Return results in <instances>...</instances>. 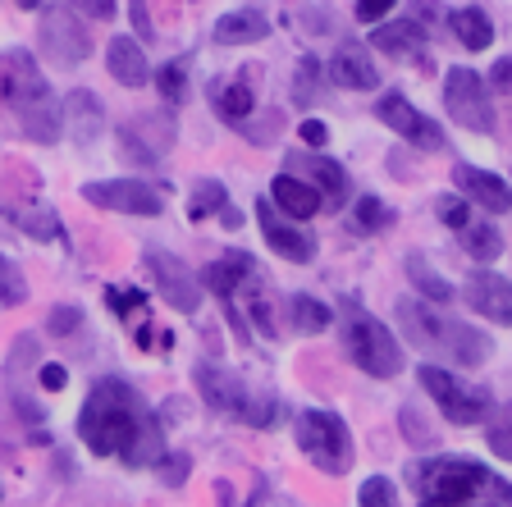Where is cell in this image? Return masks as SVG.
<instances>
[{
  "label": "cell",
  "mask_w": 512,
  "mask_h": 507,
  "mask_svg": "<svg viewBox=\"0 0 512 507\" xmlns=\"http://www.w3.org/2000/svg\"><path fill=\"white\" fill-rule=\"evenodd\" d=\"M78 439L96 457H119L124 466L142 471L165 453V430L147 412V402L124 380H96L78 412Z\"/></svg>",
  "instance_id": "obj_1"
},
{
  "label": "cell",
  "mask_w": 512,
  "mask_h": 507,
  "mask_svg": "<svg viewBox=\"0 0 512 507\" xmlns=\"http://www.w3.org/2000/svg\"><path fill=\"white\" fill-rule=\"evenodd\" d=\"M19 5H23V10H37V5H42V0H19Z\"/></svg>",
  "instance_id": "obj_54"
},
{
  "label": "cell",
  "mask_w": 512,
  "mask_h": 507,
  "mask_svg": "<svg viewBox=\"0 0 512 507\" xmlns=\"http://www.w3.org/2000/svg\"><path fill=\"white\" fill-rule=\"evenodd\" d=\"M220 220H224V229H238V224H243V215H238L234 206H224V211H220Z\"/></svg>",
  "instance_id": "obj_53"
},
{
  "label": "cell",
  "mask_w": 512,
  "mask_h": 507,
  "mask_svg": "<svg viewBox=\"0 0 512 507\" xmlns=\"http://www.w3.org/2000/svg\"><path fill=\"white\" fill-rule=\"evenodd\" d=\"M197 389H202L211 412H229V416H238V407H243V398H247V389L238 384L234 370L215 366V361H197Z\"/></svg>",
  "instance_id": "obj_20"
},
{
  "label": "cell",
  "mask_w": 512,
  "mask_h": 507,
  "mask_svg": "<svg viewBox=\"0 0 512 507\" xmlns=\"http://www.w3.org/2000/svg\"><path fill=\"white\" fill-rule=\"evenodd\" d=\"M78 14H87V19H115V0H69Z\"/></svg>",
  "instance_id": "obj_46"
},
{
  "label": "cell",
  "mask_w": 512,
  "mask_h": 507,
  "mask_svg": "<svg viewBox=\"0 0 512 507\" xmlns=\"http://www.w3.org/2000/svg\"><path fill=\"white\" fill-rule=\"evenodd\" d=\"M128 5H133V10H128V14H133V28H138V37H147V42H151V37H156V28H151L147 0H128Z\"/></svg>",
  "instance_id": "obj_51"
},
{
  "label": "cell",
  "mask_w": 512,
  "mask_h": 507,
  "mask_svg": "<svg viewBox=\"0 0 512 507\" xmlns=\"http://www.w3.org/2000/svg\"><path fill=\"white\" fill-rule=\"evenodd\" d=\"M151 471H156V480L165 489H183V485H188V476H192V457L179 453V448H174V453L165 448V453L151 462Z\"/></svg>",
  "instance_id": "obj_36"
},
{
  "label": "cell",
  "mask_w": 512,
  "mask_h": 507,
  "mask_svg": "<svg viewBox=\"0 0 512 507\" xmlns=\"http://www.w3.org/2000/svg\"><path fill=\"white\" fill-rule=\"evenodd\" d=\"M389 220H394V211H389L380 197H362V201H357V211H352V224H357V233H380Z\"/></svg>",
  "instance_id": "obj_40"
},
{
  "label": "cell",
  "mask_w": 512,
  "mask_h": 507,
  "mask_svg": "<svg viewBox=\"0 0 512 507\" xmlns=\"http://www.w3.org/2000/svg\"><path fill=\"white\" fill-rule=\"evenodd\" d=\"M462 297H467V307L476 311V316L494 320V325H512V284L503 275L476 270V275L467 279V288H462Z\"/></svg>",
  "instance_id": "obj_13"
},
{
  "label": "cell",
  "mask_w": 512,
  "mask_h": 507,
  "mask_svg": "<svg viewBox=\"0 0 512 507\" xmlns=\"http://www.w3.org/2000/svg\"><path fill=\"white\" fill-rule=\"evenodd\" d=\"M444 110L453 115V124H462L467 133H494V101L476 69H448Z\"/></svg>",
  "instance_id": "obj_7"
},
{
  "label": "cell",
  "mask_w": 512,
  "mask_h": 507,
  "mask_svg": "<svg viewBox=\"0 0 512 507\" xmlns=\"http://www.w3.org/2000/svg\"><path fill=\"white\" fill-rule=\"evenodd\" d=\"M343 348L352 366L366 370L371 380H394L403 370V343L384 329V320H375L357 302H343Z\"/></svg>",
  "instance_id": "obj_4"
},
{
  "label": "cell",
  "mask_w": 512,
  "mask_h": 507,
  "mask_svg": "<svg viewBox=\"0 0 512 507\" xmlns=\"http://www.w3.org/2000/svg\"><path fill=\"white\" fill-rule=\"evenodd\" d=\"M37 380H42V389H51V393H60L64 384H69V370L60 366V361H46L42 370H37Z\"/></svg>",
  "instance_id": "obj_47"
},
{
  "label": "cell",
  "mask_w": 512,
  "mask_h": 507,
  "mask_svg": "<svg viewBox=\"0 0 512 507\" xmlns=\"http://www.w3.org/2000/svg\"><path fill=\"white\" fill-rule=\"evenodd\" d=\"M106 69L110 78H119L124 87H147V51H142L133 37H110V51H106Z\"/></svg>",
  "instance_id": "obj_23"
},
{
  "label": "cell",
  "mask_w": 512,
  "mask_h": 507,
  "mask_svg": "<svg viewBox=\"0 0 512 507\" xmlns=\"http://www.w3.org/2000/svg\"><path fill=\"white\" fill-rule=\"evenodd\" d=\"M275 416H279V398H275V393H247L243 407H238V421L256 425V430L275 425Z\"/></svg>",
  "instance_id": "obj_37"
},
{
  "label": "cell",
  "mask_w": 512,
  "mask_h": 507,
  "mask_svg": "<svg viewBox=\"0 0 512 507\" xmlns=\"http://www.w3.org/2000/svg\"><path fill=\"white\" fill-rule=\"evenodd\" d=\"M316 74H320V64L311 60V55H302V64H298V87H293V96H298L302 106H307L311 96H316Z\"/></svg>",
  "instance_id": "obj_45"
},
{
  "label": "cell",
  "mask_w": 512,
  "mask_h": 507,
  "mask_svg": "<svg viewBox=\"0 0 512 507\" xmlns=\"http://www.w3.org/2000/svg\"><path fill=\"white\" fill-rule=\"evenodd\" d=\"M375 119H380L384 128L403 133L412 147H421V151H444V128H439L435 119L421 115V110H416L407 96H398V92L380 96V106H375Z\"/></svg>",
  "instance_id": "obj_11"
},
{
  "label": "cell",
  "mask_w": 512,
  "mask_h": 507,
  "mask_svg": "<svg viewBox=\"0 0 512 507\" xmlns=\"http://www.w3.org/2000/svg\"><path fill=\"white\" fill-rule=\"evenodd\" d=\"M371 46L384 51L389 60H403V64H426V28L416 19H394L371 32Z\"/></svg>",
  "instance_id": "obj_14"
},
{
  "label": "cell",
  "mask_w": 512,
  "mask_h": 507,
  "mask_svg": "<svg viewBox=\"0 0 512 507\" xmlns=\"http://www.w3.org/2000/svg\"><path fill=\"white\" fill-rule=\"evenodd\" d=\"M256 220H261V233H266L270 252H279L284 261L307 265L311 256H316V238H311V233H302L298 224L279 220V215H275V201H256Z\"/></svg>",
  "instance_id": "obj_12"
},
{
  "label": "cell",
  "mask_w": 512,
  "mask_h": 507,
  "mask_svg": "<svg viewBox=\"0 0 512 507\" xmlns=\"http://www.w3.org/2000/svg\"><path fill=\"white\" fill-rule=\"evenodd\" d=\"M224 206H229V192H224V183L215 179H202L197 188H192V201H188V220H206V215H220Z\"/></svg>",
  "instance_id": "obj_35"
},
{
  "label": "cell",
  "mask_w": 512,
  "mask_h": 507,
  "mask_svg": "<svg viewBox=\"0 0 512 507\" xmlns=\"http://www.w3.org/2000/svg\"><path fill=\"white\" fill-rule=\"evenodd\" d=\"M398 320H403V334L412 338L416 348H430V352H448L458 366H480V361L494 352L490 334L462 325V320H448L435 311V302H416V297H403L398 302Z\"/></svg>",
  "instance_id": "obj_3"
},
{
  "label": "cell",
  "mask_w": 512,
  "mask_h": 507,
  "mask_svg": "<svg viewBox=\"0 0 512 507\" xmlns=\"http://www.w3.org/2000/svg\"><path fill=\"white\" fill-rule=\"evenodd\" d=\"M357 503H362V507H394V503H398V489H394V480L371 476L362 489H357Z\"/></svg>",
  "instance_id": "obj_41"
},
{
  "label": "cell",
  "mask_w": 512,
  "mask_h": 507,
  "mask_svg": "<svg viewBox=\"0 0 512 507\" xmlns=\"http://www.w3.org/2000/svg\"><path fill=\"white\" fill-rule=\"evenodd\" d=\"M421 389L435 398V407L448 416L453 425H476L490 416V393L485 389H471L462 384L453 370H439V366H421Z\"/></svg>",
  "instance_id": "obj_8"
},
{
  "label": "cell",
  "mask_w": 512,
  "mask_h": 507,
  "mask_svg": "<svg viewBox=\"0 0 512 507\" xmlns=\"http://www.w3.org/2000/svg\"><path fill=\"white\" fill-rule=\"evenodd\" d=\"M128 133H133V138H138L151 156H160V151H170V142H174V115L151 110V115H142L138 124H128Z\"/></svg>",
  "instance_id": "obj_31"
},
{
  "label": "cell",
  "mask_w": 512,
  "mask_h": 507,
  "mask_svg": "<svg viewBox=\"0 0 512 507\" xmlns=\"http://www.w3.org/2000/svg\"><path fill=\"white\" fill-rule=\"evenodd\" d=\"M64 124L74 128L78 147H92V142H101V133H106V106L96 101V92L74 87V92L64 96Z\"/></svg>",
  "instance_id": "obj_19"
},
{
  "label": "cell",
  "mask_w": 512,
  "mask_h": 507,
  "mask_svg": "<svg viewBox=\"0 0 512 507\" xmlns=\"http://www.w3.org/2000/svg\"><path fill=\"white\" fill-rule=\"evenodd\" d=\"M458 238H462L471 261H499V252H503V233L494 229L490 220H467L458 229Z\"/></svg>",
  "instance_id": "obj_29"
},
{
  "label": "cell",
  "mask_w": 512,
  "mask_h": 507,
  "mask_svg": "<svg viewBox=\"0 0 512 507\" xmlns=\"http://www.w3.org/2000/svg\"><path fill=\"white\" fill-rule=\"evenodd\" d=\"M28 375H37V338L23 334L10 348V361H5V389H10L14 407H19V398H23V380H28Z\"/></svg>",
  "instance_id": "obj_28"
},
{
  "label": "cell",
  "mask_w": 512,
  "mask_h": 507,
  "mask_svg": "<svg viewBox=\"0 0 512 507\" xmlns=\"http://www.w3.org/2000/svg\"><path fill=\"white\" fill-rule=\"evenodd\" d=\"M403 430L412 434L416 444H435V434H430V425H426V421H416L412 407H403Z\"/></svg>",
  "instance_id": "obj_49"
},
{
  "label": "cell",
  "mask_w": 512,
  "mask_h": 507,
  "mask_svg": "<svg viewBox=\"0 0 512 507\" xmlns=\"http://www.w3.org/2000/svg\"><path fill=\"white\" fill-rule=\"evenodd\" d=\"M407 279H412V288L421 297H426V302H435V307H444V302H453V284H448V279H439L435 270H430V261L421 252H412L407 256Z\"/></svg>",
  "instance_id": "obj_30"
},
{
  "label": "cell",
  "mask_w": 512,
  "mask_h": 507,
  "mask_svg": "<svg viewBox=\"0 0 512 507\" xmlns=\"http://www.w3.org/2000/svg\"><path fill=\"white\" fill-rule=\"evenodd\" d=\"M412 489L421 503H512V485L494 476L490 466L471 462V457H430L412 471Z\"/></svg>",
  "instance_id": "obj_2"
},
{
  "label": "cell",
  "mask_w": 512,
  "mask_h": 507,
  "mask_svg": "<svg viewBox=\"0 0 512 507\" xmlns=\"http://www.w3.org/2000/svg\"><path fill=\"white\" fill-rule=\"evenodd\" d=\"M83 197L101 211H119V215H160L165 211V197L156 188L138 179H96V183H83Z\"/></svg>",
  "instance_id": "obj_9"
},
{
  "label": "cell",
  "mask_w": 512,
  "mask_h": 507,
  "mask_svg": "<svg viewBox=\"0 0 512 507\" xmlns=\"http://www.w3.org/2000/svg\"><path fill=\"white\" fill-rule=\"evenodd\" d=\"M435 211H439V220H444L453 233H458L462 224L471 220V206H467V197H462V192H458V197H439V206H435Z\"/></svg>",
  "instance_id": "obj_43"
},
{
  "label": "cell",
  "mask_w": 512,
  "mask_h": 507,
  "mask_svg": "<svg viewBox=\"0 0 512 507\" xmlns=\"http://www.w3.org/2000/svg\"><path fill=\"white\" fill-rule=\"evenodd\" d=\"M14 224H19L28 238H37V243H51V238L64 233L55 211H46V206H23V211H14Z\"/></svg>",
  "instance_id": "obj_33"
},
{
  "label": "cell",
  "mask_w": 512,
  "mask_h": 507,
  "mask_svg": "<svg viewBox=\"0 0 512 507\" xmlns=\"http://www.w3.org/2000/svg\"><path fill=\"white\" fill-rule=\"evenodd\" d=\"M298 434V448L307 453V462L325 476H348L352 466V434L343 425L339 412H325V407H307V412L293 421Z\"/></svg>",
  "instance_id": "obj_5"
},
{
  "label": "cell",
  "mask_w": 512,
  "mask_h": 507,
  "mask_svg": "<svg viewBox=\"0 0 512 507\" xmlns=\"http://www.w3.org/2000/svg\"><path fill=\"white\" fill-rule=\"evenodd\" d=\"M330 78L339 87H348V92H371V87L380 83V74H375V64H371V55H366V46H357V42H343L339 51H334Z\"/></svg>",
  "instance_id": "obj_22"
},
{
  "label": "cell",
  "mask_w": 512,
  "mask_h": 507,
  "mask_svg": "<svg viewBox=\"0 0 512 507\" xmlns=\"http://www.w3.org/2000/svg\"><path fill=\"white\" fill-rule=\"evenodd\" d=\"M37 92H46V78L37 74V60L28 51H0V101L5 106H23Z\"/></svg>",
  "instance_id": "obj_15"
},
{
  "label": "cell",
  "mask_w": 512,
  "mask_h": 507,
  "mask_svg": "<svg viewBox=\"0 0 512 507\" xmlns=\"http://www.w3.org/2000/svg\"><path fill=\"white\" fill-rule=\"evenodd\" d=\"M448 28H453V37H458L467 51H485V46L494 42V23H490V14L485 10H453L448 14Z\"/></svg>",
  "instance_id": "obj_27"
},
{
  "label": "cell",
  "mask_w": 512,
  "mask_h": 507,
  "mask_svg": "<svg viewBox=\"0 0 512 507\" xmlns=\"http://www.w3.org/2000/svg\"><path fill=\"white\" fill-rule=\"evenodd\" d=\"M142 265H147L151 284H156V293L170 302L174 311H183V316H192V311L202 307V293H197V279L188 275V265L174 261L170 252H160V247H147V256H142Z\"/></svg>",
  "instance_id": "obj_10"
},
{
  "label": "cell",
  "mask_w": 512,
  "mask_h": 507,
  "mask_svg": "<svg viewBox=\"0 0 512 507\" xmlns=\"http://www.w3.org/2000/svg\"><path fill=\"white\" fill-rule=\"evenodd\" d=\"M302 142H307V147H325V142H330V128L320 124V119H302Z\"/></svg>",
  "instance_id": "obj_50"
},
{
  "label": "cell",
  "mask_w": 512,
  "mask_h": 507,
  "mask_svg": "<svg viewBox=\"0 0 512 507\" xmlns=\"http://www.w3.org/2000/svg\"><path fill=\"white\" fill-rule=\"evenodd\" d=\"M270 201H275L288 220H311V215L325 206L320 188H311V183L302 179V174H293V169L275 174V183H270Z\"/></svg>",
  "instance_id": "obj_21"
},
{
  "label": "cell",
  "mask_w": 512,
  "mask_h": 507,
  "mask_svg": "<svg viewBox=\"0 0 512 507\" xmlns=\"http://www.w3.org/2000/svg\"><path fill=\"white\" fill-rule=\"evenodd\" d=\"M14 110H19L23 138L42 142V147L60 142V133H64V101H55L51 87H46V92H37V96H28V101H23V106H14Z\"/></svg>",
  "instance_id": "obj_16"
},
{
  "label": "cell",
  "mask_w": 512,
  "mask_h": 507,
  "mask_svg": "<svg viewBox=\"0 0 512 507\" xmlns=\"http://www.w3.org/2000/svg\"><path fill=\"white\" fill-rule=\"evenodd\" d=\"M28 302V279H23V270L14 265V256L0 252V311H14Z\"/></svg>",
  "instance_id": "obj_34"
},
{
  "label": "cell",
  "mask_w": 512,
  "mask_h": 507,
  "mask_svg": "<svg viewBox=\"0 0 512 507\" xmlns=\"http://www.w3.org/2000/svg\"><path fill=\"white\" fill-rule=\"evenodd\" d=\"M453 188H458L467 201H476V206H485V211H490V215L512 211V188L499 179V174H490V169L458 165V169H453Z\"/></svg>",
  "instance_id": "obj_17"
},
{
  "label": "cell",
  "mask_w": 512,
  "mask_h": 507,
  "mask_svg": "<svg viewBox=\"0 0 512 507\" xmlns=\"http://www.w3.org/2000/svg\"><path fill=\"white\" fill-rule=\"evenodd\" d=\"M394 5H398V0H357V19H362V23H380L384 14L394 10Z\"/></svg>",
  "instance_id": "obj_48"
},
{
  "label": "cell",
  "mask_w": 512,
  "mask_h": 507,
  "mask_svg": "<svg viewBox=\"0 0 512 507\" xmlns=\"http://www.w3.org/2000/svg\"><path fill=\"white\" fill-rule=\"evenodd\" d=\"M156 87H160V96H165V106H183V101H188V69H183L179 60H170L156 74Z\"/></svg>",
  "instance_id": "obj_39"
},
{
  "label": "cell",
  "mask_w": 512,
  "mask_h": 507,
  "mask_svg": "<svg viewBox=\"0 0 512 507\" xmlns=\"http://www.w3.org/2000/svg\"><path fill=\"white\" fill-rule=\"evenodd\" d=\"M266 32H270V19L261 10H234L215 23V42L220 46H252V42H266Z\"/></svg>",
  "instance_id": "obj_26"
},
{
  "label": "cell",
  "mask_w": 512,
  "mask_h": 507,
  "mask_svg": "<svg viewBox=\"0 0 512 507\" xmlns=\"http://www.w3.org/2000/svg\"><path fill=\"white\" fill-rule=\"evenodd\" d=\"M37 46L51 64L60 69H74L92 55V37L87 28L78 23V10L74 5H42V32H37Z\"/></svg>",
  "instance_id": "obj_6"
},
{
  "label": "cell",
  "mask_w": 512,
  "mask_h": 507,
  "mask_svg": "<svg viewBox=\"0 0 512 507\" xmlns=\"http://www.w3.org/2000/svg\"><path fill=\"white\" fill-rule=\"evenodd\" d=\"M288 169L302 174L311 188H320V197L330 201V206H343V197H348V169H343L339 160L320 156V151H307V156H288Z\"/></svg>",
  "instance_id": "obj_18"
},
{
  "label": "cell",
  "mask_w": 512,
  "mask_h": 507,
  "mask_svg": "<svg viewBox=\"0 0 512 507\" xmlns=\"http://www.w3.org/2000/svg\"><path fill=\"white\" fill-rule=\"evenodd\" d=\"M106 307L115 311V316H133L138 307H147V293H138V288H128V284H115V288H106Z\"/></svg>",
  "instance_id": "obj_42"
},
{
  "label": "cell",
  "mask_w": 512,
  "mask_h": 507,
  "mask_svg": "<svg viewBox=\"0 0 512 507\" xmlns=\"http://www.w3.org/2000/svg\"><path fill=\"white\" fill-rule=\"evenodd\" d=\"M247 279H252V256L247 252H224L220 261H211L202 270V284L211 288L215 297H234Z\"/></svg>",
  "instance_id": "obj_24"
},
{
  "label": "cell",
  "mask_w": 512,
  "mask_h": 507,
  "mask_svg": "<svg viewBox=\"0 0 512 507\" xmlns=\"http://www.w3.org/2000/svg\"><path fill=\"white\" fill-rule=\"evenodd\" d=\"M288 316H293V325H298L302 334H320V329H330L334 311L325 307V302H316V297L298 293V297H288Z\"/></svg>",
  "instance_id": "obj_32"
},
{
  "label": "cell",
  "mask_w": 512,
  "mask_h": 507,
  "mask_svg": "<svg viewBox=\"0 0 512 507\" xmlns=\"http://www.w3.org/2000/svg\"><path fill=\"white\" fill-rule=\"evenodd\" d=\"M252 74H256V69H243V78H238V83H229V87L215 83L211 101H215V115H220L224 124L243 128V124H247V115L256 110V92H252V83H247Z\"/></svg>",
  "instance_id": "obj_25"
},
{
  "label": "cell",
  "mask_w": 512,
  "mask_h": 507,
  "mask_svg": "<svg viewBox=\"0 0 512 507\" xmlns=\"http://www.w3.org/2000/svg\"><path fill=\"white\" fill-rule=\"evenodd\" d=\"M78 325H83V311H78V307H55V311H51V320H46V334L69 338Z\"/></svg>",
  "instance_id": "obj_44"
},
{
  "label": "cell",
  "mask_w": 512,
  "mask_h": 507,
  "mask_svg": "<svg viewBox=\"0 0 512 507\" xmlns=\"http://www.w3.org/2000/svg\"><path fill=\"white\" fill-rule=\"evenodd\" d=\"M485 444L494 448V457H503V462H512V402H503L499 412H494L490 430H485Z\"/></svg>",
  "instance_id": "obj_38"
},
{
  "label": "cell",
  "mask_w": 512,
  "mask_h": 507,
  "mask_svg": "<svg viewBox=\"0 0 512 507\" xmlns=\"http://www.w3.org/2000/svg\"><path fill=\"white\" fill-rule=\"evenodd\" d=\"M490 83H494V92H512V55H503L490 69Z\"/></svg>",
  "instance_id": "obj_52"
}]
</instances>
